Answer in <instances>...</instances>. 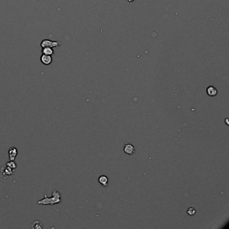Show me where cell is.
Returning a JSON list of instances; mask_svg holds the SVG:
<instances>
[{"label":"cell","mask_w":229,"mask_h":229,"mask_svg":"<svg viewBox=\"0 0 229 229\" xmlns=\"http://www.w3.org/2000/svg\"><path fill=\"white\" fill-rule=\"evenodd\" d=\"M42 53L43 54H46V55H52L54 54L53 49H52V48L50 47H44L42 48Z\"/></svg>","instance_id":"obj_9"},{"label":"cell","mask_w":229,"mask_h":229,"mask_svg":"<svg viewBox=\"0 0 229 229\" xmlns=\"http://www.w3.org/2000/svg\"><path fill=\"white\" fill-rule=\"evenodd\" d=\"M61 202V194L57 190H53L52 193L51 197L48 198L47 195L45 194L44 198L39 201L37 202V203L41 205H54L56 204H59Z\"/></svg>","instance_id":"obj_1"},{"label":"cell","mask_w":229,"mask_h":229,"mask_svg":"<svg viewBox=\"0 0 229 229\" xmlns=\"http://www.w3.org/2000/svg\"><path fill=\"white\" fill-rule=\"evenodd\" d=\"M31 228L34 229H42L43 228L42 223L39 220H35L32 223Z\"/></svg>","instance_id":"obj_10"},{"label":"cell","mask_w":229,"mask_h":229,"mask_svg":"<svg viewBox=\"0 0 229 229\" xmlns=\"http://www.w3.org/2000/svg\"><path fill=\"white\" fill-rule=\"evenodd\" d=\"M217 93V90L213 86H209L207 88V94L209 96H216Z\"/></svg>","instance_id":"obj_6"},{"label":"cell","mask_w":229,"mask_h":229,"mask_svg":"<svg viewBox=\"0 0 229 229\" xmlns=\"http://www.w3.org/2000/svg\"><path fill=\"white\" fill-rule=\"evenodd\" d=\"M6 165L8 166V167H10L11 169H12L13 170H15L17 168V165H16V163H15L14 161H10L8 162H7L6 163Z\"/></svg>","instance_id":"obj_11"},{"label":"cell","mask_w":229,"mask_h":229,"mask_svg":"<svg viewBox=\"0 0 229 229\" xmlns=\"http://www.w3.org/2000/svg\"><path fill=\"white\" fill-rule=\"evenodd\" d=\"M98 182L100 184L102 185L103 186L106 187L108 186V178L105 176H101L98 178Z\"/></svg>","instance_id":"obj_8"},{"label":"cell","mask_w":229,"mask_h":229,"mask_svg":"<svg viewBox=\"0 0 229 229\" xmlns=\"http://www.w3.org/2000/svg\"><path fill=\"white\" fill-rule=\"evenodd\" d=\"M36 1H38V0H36Z\"/></svg>","instance_id":"obj_13"},{"label":"cell","mask_w":229,"mask_h":229,"mask_svg":"<svg viewBox=\"0 0 229 229\" xmlns=\"http://www.w3.org/2000/svg\"><path fill=\"white\" fill-rule=\"evenodd\" d=\"M8 155L10 161H14L18 155V150L16 147H10L8 150Z\"/></svg>","instance_id":"obj_5"},{"label":"cell","mask_w":229,"mask_h":229,"mask_svg":"<svg viewBox=\"0 0 229 229\" xmlns=\"http://www.w3.org/2000/svg\"><path fill=\"white\" fill-rule=\"evenodd\" d=\"M60 44H61V43L58 41H51L50 40H48V39H45V40H43L41 42L40 46L42 48L59 47Z\"/></svg>","instance_id":"obj_2"},{"label":"cell","mask_w":229,"mask_h":229,"mask_svg":"<svg viewBox=\"0 0 229 229\" xmlns=\"http://www.w3.org/2000/svg\"><path fill=\"white\" fill-rule=\"evenodd\" d=\"M2 169L3 171H4V172H3V175H4V176H12V175L14 174V170H13L12 169H11L10 167H8L6 165L5 167H3Z\"/></svg>","instance_id":"obj_7"},{"label":"cell","mask_w":229,"mask_h":229,"mask_svg":"<svg viewBox=\"0 0 229 229\" xmlns=\"http://www.w3.org/2000/svg\"><path fill=\"white\" fill-rule=\"evenodd\" d=\"M187 213L190 216H194L196 214V210L194 208H190L187 211Z\"/></svg>","instance_id":"obj_12"},{"label":"cell","mask_w":229,"mask_h":229,"mask_svg":"<svg viewBox=\"0 0 229 229\" xmlns=\"http://www.w3.org/2000/svg\"><path fill=\"white\" fill-rule=\"evenodd\" d=\"M124 151L126 154L131 155L135 152V148L132 144L130 143H126L124 146Z\"/></svg>","instance_id":"obj_3"},{"label":"cell","mask_w":229,"mask_h":229,"mask_svg":"<svg viewBox=\"0 0 229 229\" xmlns=\"http://www.w3.org/2000/svg\"><path fill=\"white\" fill-rule=\"evenodd\" d=\"M40 61L42 64L45 65H49L51 64L52 61V58L51 55H46V54H42L40 56Z\"/></svg>","instance_id":"obj_4"}]
</instances>
